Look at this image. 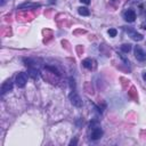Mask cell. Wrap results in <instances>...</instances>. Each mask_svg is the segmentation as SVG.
I'll return each instance as SVG.
<instances>
[{
  "label": "cell",
  "mask_w": 146,
  "mask_h": 146,
  "mask_svg": "<svg viewBox=\"0 0 146 146\" xmlns=\"http://www.w3.org/2000/svg\"><path fill=\"white\" fill-rule=\"evenodd\" d=\"M26 82H27V74L24 72H19L16 75V86L18 88H23V87H25Z\"/></svg>",
  "instance_id": "cell-1"
},
{
  "label": "cell",
  "mask_w": 146,
  "mask_h": 146,
  "mask_svg": "<svg viewBox=\"0 0 146 146\" xmlns=\"http://www.w3.org/2000/svg\"><path fill=\"white\" fill-rule=\"evenodd\" d=\"M70 100H71V103H72L74 106H76V107H81V106H82V100H81L80 96H79L75 91H72V92L70 94Z\"/></svg>",
  "instance_id": "cell-2"
},
{
  "label": "cell",
  "mask_w": 146,
  "mask_h": 146,
  "mask_svg": "<svg viewBox=\"0 0 146 146\" xmlns=\"http://www.w3.org/2000/svg\"><path fill=\"white\" fill-rule=\"evenodd\" d=\"M135 57H136L137 60H139V62L146 60V54H145V51H144L139 46H136V47H135Z\"/></svg>",
  "instance_id": "cell-3"
},
{
  "label": "cell",
  "mask_w": 146,
  "mask_h": 146,
  "mask_svg": "<svg viewBox=\"0 0 146 146\" xmlns=\"http://www.w3.org/2000/svg\"><path fill=\"white\" fill-rule=\"evenodd\" d=\"M123 16H124V19H125L127 22H129V23H131V22H133V21L136 19V13H135V10H132V9H127V10L124 11Z\"/></svg>",
  "instance_id": "cell-4"
},
{
  "label": "cell",
  "mask_w": 146,
  "mask_h": 146,
  "mask_svg": "<svg viewBox=\"0 0 146 146\" xmlns=\"http://www.w3.org/2000/svg\"><path fill=\"white\" fill-rule=\"evenodd\" d=\"M127 33L129 34V36L135 40V41H141L143 40V35L138 32H136L135 30H131V29H127Z\"/></svg>",
  "instance_id": "cell-5"
},
{
  "label": "cell",
  "mask_w": 146,
  "mask_h": 146,
  "mask_svg": "<svg viewBox=\"0 0 146 146\" xmlns=\"http://www.w3.org/2000/svg\"><path fill=\"white\" fill-rule=\"evenodd\" d=\"M102 136H103V130H102L99 127H96V128L92 129L91 135H90V138H91L92 140H97V139L102 138Z\"/></svg>",
  "instance_id": "cell-6"
},
{
  "label": "cell",
  "mask_w": 146,
  "mask_h": 146,
  "mask_svg": "<svg viewBox=\"0 0 146 146\" xmlns=\"http://www.w3.org/2000/svg\"><path fill=\"white\" fill-rule=\"evenodd\" d=\"M13 89V81L9 79V80H6L3 83H2V86H1V94L3 95V94H6V92H8V91H10Z\"/></svg>",
  "instance_id": "cell-7"
},
{
  "label": "cell",
  "mask_w": 146,
  "mask_h": 146,
  "mask_svg": "<svg viewBox=\"0 0 146 146\" xmlns=\"http://www.w3.org/2000/svg\"><path fill=\"white\" fill-rule=\"evenodd\" d=\"M38 7H40V3L24 2V3H22V5H19V6H18V9L24 10V9H33V8H38Z\"/></svg>",
  "instance_id": "cell-8"
},
{
  "label": "cell",
  "mask_w": 146,
  "mask_h": 146,
  "mask_svg": "<svg viewBox=\"0 0 146 146\" xmlns=\"http://www.w3.org/2000/svg\"><path fill=\"white\" fill-rule=\"evenodd\" d=\"M78 13L80 15H82V16H89V14H90V11H89V9L87 7H79L78 8Z\"/></svg>",
  "instance_id": "cell-9"
},
{
  "label": "cell",
  "mask_w": 146,
  "mask_h": 146,
  "mask_svg": "<svg viewBox=\"0 0 146 146\" xmlns=\"http://www.w3.org/2000/svg\"><path fill=\"white\" fill-rule=\"evenodd\" d=\"M82 65H83L86 68L91 70V68H92V60H91L90 58H86V59L82 60Z\"/></svg>",
  "instance_id": "cell-10"
},
{
  "label": "cell",
  "mask_w": 146,
  "mask_h": 146,
  "mask_svg": "<svg viewBox=\"0 0 146 146\" xmlns=\"http://www.w3.org/2000/svg\"><path fill=\"white\" fill-rule=\"evenodd\" d=\"M120 49L123 51V52H129L130 50H131V44H129V43H123L121 47H120Z\"/></svg>",
  "instance_id": "cell-11"
},
{
  "label": "cell",
  "mask_w": 146,
  "mask_h": 146,
  "mask_svg": "<svg viewBox=\"0 0 146 146\" xmlns=\"http://www.w3.org/2000/svg\"><path fill=\"white\" fill-rule=\"evenodd\" d=\"M29 71H30V74H31L32 78H36V76L39 75V71H38L36 68H34V67L29 68Z\"/></svg>",
  "instance_id": "cell-12"
},
{
  "label": "cell",
  "mask_w": 146,
  "mask_h": 146,
  "mask_svg": "<svg viewBox=\"0 0 146 146\" xmlns=\"http://www.w3.org/2000/svg\"><path fill=\"white\" fill-rule=\"evenodd\" d=\"M46 68L47 70H49V71H51V72H54L55 74H57V75H60V73H59V71L55 67V66H49V65H46Z\"/></svg>",
  "instance_id": "cell-13"
},
{
  "label": "cell",
  "mask_w": 146,
  "mask_h": 146,
  "mask_svg": "<svg viewBox=\"0 0 146 146\" xmlns=\"http://www.w3.org/2000/svg\"><path fill=\"white\" fill-rule=\"evenodd\" d=\"M107 33H108V35H110L111 38H114V36H116L117 31H116L115 29H110V30L107 31Z\"/></svg>",
  "instance_id": "cell-14"
},
{
  "label": "cell",
  "mask_w": 146,
  "mask_h": 146,
  "mask_svg": "<svg viewBox=\"0 0 146 146\" xmlns=\"http://www.w3.org/2000/svg\"><path fill=\"white\" fill-rule=\"evenodd\" d=\"M68 81H70V86H71V88H72V89H75V80H74L73 78H70Z\"/></svg>",
  "instance_id": "cell-15"
},
{
  "label": "cell",
  "mask_w": 146,
  "mask_h": 146,
  "mask_svg": "<svg viewBox=\"0 0 146 146\" xmlns=\"http://www.w3.org/2000/svg\"><path fill=\"white\" fill-rule=\"evenodd\" d=\"M76 143H78V138L75 137L74 139H72V140L70 141V145H71V146H72V145H76Z\"/></svg>",
  "instance_id": "cell-16"
},
{
  "label": "cell",
  "mask_w": 146,
  "mask_h": 146,
  "mask_svg": "<svg viewBox=\"0 0 146 146\" xmlns=\"http://www.w3.org/2000/svg\"><path fill=\"white\" fill-rule=\"evenodd\" d=\"M82 3H86V5H89L90 3V0H80Z\"/></svg>",
  "instance_id": "cell-17"
},
{
  "label": "cell",
  "mask_w": 146,
  "mask_h": 146,
  "mask_svg": "<svg viewBox=\"0 0 146 146\" xmlns=\"http://www.w3.org/2000/svg\"><path fill=\"white\" fill-rule=\"evenodd\" d=\"M143 79L146 81V72H144V73H143Z\"/></svg>",
  "instance_id": "cell-18"
},
{
  "label": "cell",
  "mask_w": 146,
  "mask_h": 146,
  "mask_svg": "<svg viewBox=\"0 0 146 146\" xmlns=\"http://www.w3.org/2000/svg\"><path fill=\"white\" fill-rule=\"evenodd\" d=\"M141 26H143V29H145V30H146V23H144Z\"/></svg>",
  "instance_id": "cell-19"
}]
</instances>
